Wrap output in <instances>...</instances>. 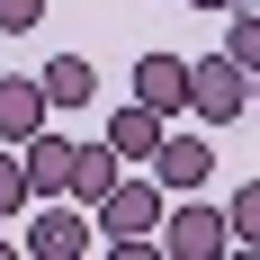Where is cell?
<instances>
[{"mask_svg": "<svg viewBox=\"0 0 260 260\" xmlns=\"http://www.w3.org/2000/svg\"><path fill=\"white\" fill-rule=\"evenodd\" d=\"M161 207H171V198H161V180H153V171H117V180H108V198L90 207V224H99L108 242H126V234H153V224H161Z\"/></svg>", "mask_w": 260, "mask_h": 260, "instance_id": "6da1fadb", "label": "cell"}, {"mask_svg": "<svg viewBox=\"0 0 260 260\" xmlns=\"http://www.w3.org/2000/svg\"><path fill=\"white\" fill-rule=\"evenodd\" d=\"M224 242L234 234H224L215 207H198V188H180V198L161 207V224H153V251H171V260H215Z\"/></svg>", "mask_w": 260, "mask_h": 260, "instance_id": "7a4b0ae2", "label": "cell"}, {"mask_svg": "<svg viewBox=\"0 0 260 260\" xmlns=\"http://www.w3.org/2000/svg\"><path fill=\"white\" fill-rule=\"evenodd\" d=\"M242 108H251V72H242L234 54L188 63V117H198V126H234Z\"/></svg>", "mask_w": 260, "mask_h": 260, "instance_id": "3957f363", "label": "cell"}, {"mask_svg": "<svg viewBox=\"0 0 260 260\" xmlns=\"http://www.w3.org/2000/svg\"><path fill=\"white\" fill-rule=\"evenodd\" d=\"M90 234H99V224H90V207H72V198H45V207L27 215V251L36 260H81Z\"/></svg>", "mask_w": 260, "mask_h": 260, "instance_id": "277c9868", "label": "cell"}, {"mask_svg": "<svg viewBox=\"0 0 260 260\" xmlns=\"http://www.w3.org/2000/svg\"><path fill=\"white\" fill-rule=\"evenodd\" d=\"M161 180V198H180V188H207V171H215V144L207 135H171L161 126V144H153V161H144Z\"/></svg>", "mask_w": 260, "mask_h": 260, "instance_id": "5b68a950", "label": "cell"}, {"mask_svg": "<svg viewBox=\"0 0 260 260\" xmlns=\"http://www.w3.org/2000/svg\"><path fill=\"white\" fill-rule=\"evenodd\" d=\"M135 99L153 108V117H188V63L180 54H144L135 63Z\"/></svg>", "mask_w": 260, "mask_h": 260, "instance_id": "8992f818", "label": "cell"}, {"mask_svg": "<svg viewBox=\"0 0 260 260\" xmlns=\"http://www.w3.org/2000/svg\"><path fill=\"white\" fill-rule=\"evenodd\" d=\"M18 171H27V198H63V171H72V135H27L18 144Z\"/></svg>", "mask_w": 260, "mask_h": 260, "instance_id": "52a82bcc", "label": "cell"}, {"mask_svg": "<svg viewBox=\"0 0 260 260\" xmlns=\"http://www.w3.org/2000/svg\"><path fill=\"white\" fill-rule=\"evenodd\" d=\"M161 126H171V117H153V108L135 99V108H117V117H108V135H99V144L126 161V171H144V161H153V144H161Z\"/></svg>", "mask_w": 260, "mask_h": 260, "instance_id": "ba28073f", "label": "cell"}, {"mask_svg": "<svg viewBox=\"0 0 260 260\" xmlns=\"http://www.w3.org/2000/svg\"><path fill=\"white\" fill-rule=\"evenodd\" d=\"M45 117L54 108H45V90H36V72H0V144H27Z\"/></svg>", "mask_w": 260, "mask_h": 260, "instance_id": "9c48e42d", "label": "cell"}, {"mask_svg": "<svg viewBox=\"0 0 260 260\" xmlns=\"http://www.w3.org/2000/svg\"><path fill=\"white\" fill-rule=\"evenodd\" d=\"M117 171H126V161L108 153V144H72V171H63V198H72V207H99Z\"/></svg>", "mask_w": 260, "mask_h": 260, "instance_id": "30bf717a", "label": "cell"}, {"mask_svg": "<svg viewBox=\"0 0 260 260\" xmlns=\"http://www.w3.org/2000/svg\"><path fill=\"white\" fill-rule=\"evenodd\" d=\"M36 90H45V108H90L99 72H90V54H54L45 72H36Z\"/></svg>", "mask_w": 260, "mask_h": 260, "instance_id": "8fae6325", "label": "cell"}, {"mask_svg": "<svg viewBox=\"0 0 260 260\" xmlns=\"http://www.w3.org/2000/svg\"><path fill=\"white\" fill-rule=\"evenodd\" d=\"M36 198H27V171H18V144H0V224L9 215H27Z\"/></svg>", "mask_w": 260, "mask_h": 260, "instance_id": "7c38bea8", "label": "cell"}, {"mask_svg": "<svg viewBox=\"0 0 260 260\" xmlns=\"http://www.w3.org/2000/svg\"><path fill=\"white\" fill-rule=\"evenodd\" d=\"M224 234H234V242H251V234H260V188H234V207H224Z\"/></svg>", "mask_w": 260, "mask_h": 260, "instance_id": "4fadbf2b", "label": "cell"}, {"mask_svg": "<svg viewBox=\"0 0 260 260\" xmlns=\"http://www.w3.org/2000/svg\"><path fill=\"white\" fill-rule=\"evenodd\" d=\"M36 18H45V0H0V36H27Z\"/></svg>", "mask_w": 260, "mask_h": 260, "instance_id": "5bb4252c", "label": "cell"}, {"mask_svg": "<svg viewBox=\"0 0 260 260\" xmlns=\"http://www.w3.org/2000/svg\"><path fill=\"white\" fill-rule=\"evenodd\" d=\"M188 9H234V0H188Z\"/></svg>", "mask_w": 260, "mask_h": 260, "instance_id": "9a60e30c", "label": "cell"}]
</instances>
